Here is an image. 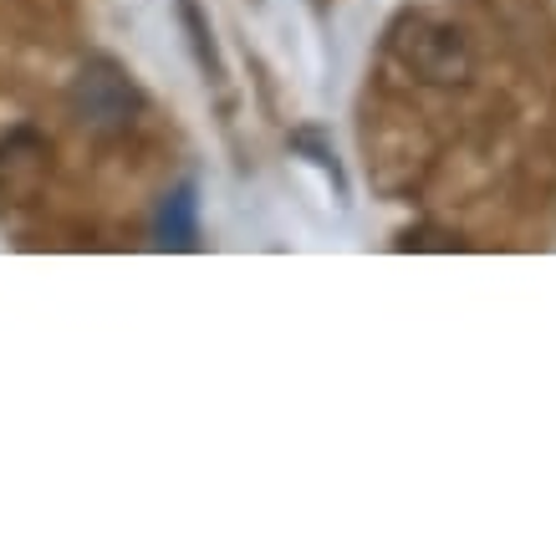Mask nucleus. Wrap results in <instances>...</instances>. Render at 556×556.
Listing matches in <instances>:
<instances>
[{"label":"nucleus","mask_w":556,"mask_h":556,"mask_svg":"<svg viewBox=\"0 0 556 556\" xmlns=\"http://www.w3.org/2000/svg\"><path fill=\"white\" fill-rule=\"evenodd\" d=\"M72 113H77V123L98 128V134H118V128H128L138 118V87L113 62H87L72 77Z\"/></svg>","instance_id":"obj_1"},{"label":"nucleus","mask_w":556,"mask_h":556,"mask_svg":"<svg viewBox=\"0 0 556 556\" xmlns=\"http://www.w3.org/2000/svg\"><path fill=\"white\" fill-rule=\"evenodd\" d=\"M159 236H164V245H194V194L189 189H179V194H169V204H164V215H159Z\"/></svg>","instance_id":"obj_3"},{"label":"nucleus","mask_w":556,"mask_h":556,"mask_svg":"<svg viewBox=\"0 0 556 556\" xmlns=\"http://www.w3.org/2000/svg\"><path fill=\"white\" fill-rule=\"evenodd\" d=\"M393 56L404 62L424 83H459L470 72V47L455 26H434V21H414L393 36Z\"/></svg>","instance_id":"obj_2"},{"label":"nucleus","mask_w":556,"mask_h":556,"mask_svg":"<svg viewBox=\"0 0 556 556\" xmlns=\"http://www.w3.org/2000/svg\"><path fill=\"white\" fill-rule=\"evenodd\" d=\"M179 16L189 26V41H194V56H200L204 72H215V47H210V26L200 16V0H179Z\"/></svg>","instance_id":"obj_4"}]
</instances>
